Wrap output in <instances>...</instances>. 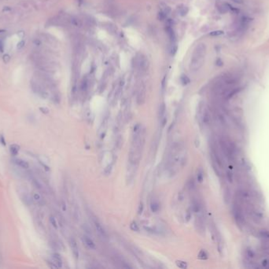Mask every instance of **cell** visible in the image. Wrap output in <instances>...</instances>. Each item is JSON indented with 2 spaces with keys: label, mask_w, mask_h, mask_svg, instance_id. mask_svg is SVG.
I'll return each mask as SVG.
<instances>
[{
  "label": "cell",
  "mask_w": 269,
  "mask_h": 269,
  "mask_svg": "<svg viewBox=\"0 0 269 269\" xmlns=\"http://www.w3.org/2000/svg\"><path fill=\"white\" fill-rule=\"evenodd\" d=\"M145 129H142L139 125L134 128L131 146L129 151V163L133 167H136L141 159L142 151L145 142Z\"/></svg>",
  "instance_id": "cell-1"
},
{
  "label": "cell",
  "mask_w": 269,
  "mask_h": 269,
  "mask_svg": "<svg viewBox=\"0 0 269 269\" xmlns=\"http://www.w3.org/2000/svg\"><path fill=\"white\" fill-rule=\"evenodd\" d=\"M206 54V46L205 44H199L192 54L190 63V69L192 71H198L203 66Z\"/></svg>",
  "instance_id": "cell-2"
},
{
  "label": "cell",
  "mask_w": 269,
  "mask_h": 269,
  "mask_svg": "<svg viewBox=\"0 0 269 269\" xmlns=\"http://www.w3.org/2000/svg\"><path fill=\"white\" fill-rule=\"evenodd\" d=\"M232 213L234 216L235 223L237 224L238 227L241 230H242L243 226H245V216H244L242 205L236 200L235 201V202L233 204Z\"/></svg>",
  "instance_id": "cell-3"
},
{
  "label": "cell",
  "mask_w": 269,
  "mask_h": 269,
  "mask_svg": "<svg viewBox=\"0 0 269 269\" xmlns=\"http://www.w3.org/2000/svg\"><path fill=\"white\" fill-rule=\"evenodd\" d=\"M31 87L32 91L37 94L39 96H40L41 98L43 99H47L48 97V93L45 90V88H43V86L39 83L38 81H35L34 80H32L31 81Z\"/></svg>",
  "instance_id": "cell-4"
},
{
  "label": "cell",
  "mask_w": 269,
  "mask_h": 269,
  "mask_svg": "<svg viewBox=\"0 0 269 269\" xmlns=\"http://www.w3.org/2000/svg\"><path fill=\"white\" fill-rule=\"evenodd\" d=\"M94 227H95L96 230H97V232L99 233V234L101 237H102L103 238H108L107 233L105 230V229L103 228V226H102V224L98 220H94Z\"/></svg>",
  "instance_id": "cell-5"
},
{
  "label": "cell",
  "mask_w": 269,
  "mask_h": 269,
  "mask_svg": "<svg viewBox=\"0 0 269 269\" xmlns=\"http://www.w3.org/2000/svg\"><path fill=\"white\" fill-rule=\"evenodd\" d=\"M146 98V88L144 85H142L138 92V95H137V102L139 104H143L145 101Z\"/></svg>",
  "instance_id": "cell-6"
},
{
  "label": "cell",
  "mask_w": 269,
  "mask_h": 269,
  "mask_svg": "<svg viewBox=\"0 0 269 269\" xmlns=\"http://www.w3.org/2000/svg\"><path fill=\"white\" fill-rule=\"evenodd\" d=\"M69 243H70V246H71L72 252L74 257L76 259H78L79 258V249H78L77 243H76V242L74 238H71Z\"/></svg>",
  "instance_id": "cell-7"
},
{
  "label": "cell",
  "mask_w": 269,
  "mask_h": 269,
  "mask_svg": "<svg viewBox=\"0 0 269 269\" xmlns=\"http://www.w3.org/2000/svg\"><path fill=\"white\" fill-rule=\"evenodd\" d=\"M82 241H83L84 244L87 247H88L89 249H96V246H95L94 242L93 240H92L91 238H90L88 236H87V235L83 236V237H82Z\"/></svg>",
  "instance_id": "cell-8"
},
{
  "label": "cell",
  "mask_w": 269,
  "mask_h": 269,
  "mask_svg": "<svg viewBox=\"0 0 269 269\" xmlns=\"http://www.w3.org/2000/svg\"><path fill=\"white\" fill-rule=\"evenodd\" d=\"M166 32H167V34H168V36L169 37V39H170L171 44L176 43V33H175L173 29H172L170 25H168L167 28H166Z\"/></svg>",
  "instance_id": "cell-9"
},
{
  "label": "cell",
  "mask_w": 269,
  "mask_h": 269,
  "mask_svg": "<svg viewBox=\"0 0 269 269\" xmlns=\"http://www.w3.org/2000/svg\"><path fill=\"white\" fill-rule=\"evenodd\" d=\"M13 162L14 163L18 166L19 167H21L22 169H28L29 168V163L24 160H21V159H14L13 160Z\"/></svg>",
  "instance_id": "cell-10"
},
{
  "label": "cell",
  "mask_w": 269,
  "mask_h": 269,
  "mask_svg": "<svg viewBox=\"0 0 269 269\" xmlns=\"http://www.w3.org/2000/svg\"><path fill=\"white\" fill-rule=\"evenodd\" d=\"M192 210L195 213H199L201 211V204L197 199H195L192 202Z\"/></svg>",
  "instance_id": "cell-11"
},
{
  "label": "cell",
  "mask_w": 269,
  "mask_h": 269,
  "mask_svg": "<svg viewBox=\"0 0 269 269\" xmlns=\"http://www.w3.org/2000/svg\"><path fill=\"white\" fill-rule=\"evenodd\" d=\"M52 259H53V262L57 266V267H61L62 266V260L61 256L58 253L52 254Z\"/></svg>",
  "instance_id": "cell-12"
},
{
  "label": "cell",
  "mask_w": 269,
  "mask_h": 269,
  "mask_svg": "<svg viewBox=\"0 0 269 269\" xmlns=\"http://www.w3.org/2000/svg\"><path fill=\"white\" fill-rule=\"evenodd\" d=\"M230 198H231V194H230V190L229 188L226 187L223 192V199L226 204H228L230 201Z\"/></svg>",
  "instance_id": "cell-13"
},
{
  "label": "cell",
  "mask_w": 269,
  "mask_h": 269,
  "mask_svg": "<svg viewBox=\"0 0 269 269\" xmlns=\"http://www.w3.org/2000/svg\"><path fill=\"white\" fill-rule=\"evenodd\" d=\"M165 111H166V106L165 104V103H162L160 107H159V118L161 119V120H162L165 115Z\"/></svg>",
  "instance_id": "cell-14"
},
{
  "label": "cell",
  "mask_w": 269,
  "mask_h": 269,
  "mask_svg": "<svg viewBox=\"0 0 269 269\" xmlns=\"http://www.w3.org/2000/svg\"><path fill=\"white\" fill-rule=\"evenodd\" d=\"M150 209L152 211V212H158L160 209L159 203L156 201H153L150 204Z\"/></svg>",
  "instance_id": "cell-15"
},
{
  "label": "cell",
  "mask_w": 269,
  "mask_h": 269,
  "mask_svg": "<svg viewBox=\"0 0 269 269\" xmlns=\"http://www.w3.org/2000/svg\"><path fill=\"white\" fill-rule=\"evenodd\" d=\"M33 197V200L38 204H44V201H43V199L42 198L41 195L40 194H37V193H35L32 196Z\"/></svg>",
  "instance_id": "cell-16"
},
{
  "label": "cell",
  "mask_w": 269,
  "mask_h": 269,
  "mask_svg": "<svg viewBox=\"0 0 269 269\" xmlns=\"http://www.w3.org/2000/svg\"><path fill=\"white\" fill-rule=\"evenodd\" d=\"M242 167L247 171L251 170V164L245 159H242Z\"/></svg>",
  "instance_id": "cell-17"
},
{
  "label": "cell",
  "mask_w": 269,
  "mask_h": 269,
  "mask_svg": "<svg viewBox=\"0 0 269 269\" xmlns=\"http://www.w3.org/2000/svg\"><path fill=\"white\" fill-rule=\"evenodd\" d=\"M178 10H179V13H180V16L185 17V16L188 13L189 9H188V7L186 6H180L178 8Z\"/></svg>",
  "instance_id": "cell-18"
},
{
  "label": "cell",
  "mask_w": 269,
  "mask_h": 269,
  "mask_svg": "<svg viewBox=\"0 0 269 269\" xmlns=\"http://www.w3.org/2000/svg\"><path fill=\"white\" fill-rule=\"evenodd\" d=\"M259 236L262 239H269V231L267 230H260L259 231Z\"/></svg>",
  "instance_id": "cell-19"
},
{
  "label": "cell",
  "mask_w": 269,
  "mask_h": 269,
  "mask_svg": "<svg viewBox=\"0 0 269 269\" xmlns=\"http://www.w3.org/2000/svg\"><path fill=\"white\" fill-rule=\"evenodd\" d=\"M203 122L205 124V125H208L210 123V114L208 112V111H205L204 114H203Z\"/></svg>",
  "instance_id": "cell-20"
},
{
  "label": "cell",
  "mask_w": 269,
  "mask_h": 269,
  "mask_svg": "<svg viewBox=\"0 0 269 269\" xmlns=\"http://www.w3.org/2000/svg\"><path fill=\"white\" fill-rule=\"evenodd\" d=\"M197 178L198 182H202L203 179H204V171L202 170V168H199L198 172H197Z\"/></svg>",
  "instance_id": "cell-21"
},
{
  "label": "cell",
  "mask_w": 269,
  "mask_h": 269,
  "mask_svg": "<svg viewBox=\"0 0 269 269\" xmlns=\"http://www.w3.org/2000/svg\"><path fill=\"white\" fill-rule=\"evenodd\" d=\"M32 182L33 185H34L37 189H39V190H43V185H41V183H40L39 181H37L35 178H32Z\"/></svg>",
  "instance_id": "cell-22"
},
{
  "label": "cell",
  "mask_w": 269,
  "mask_h": 269,
  "mask_svg": "<svg viewBox=\"0 0 269 269\" xmlns=\"http://www.w3.org/2000/svg\"><path fill=\"white\" fill-rule=\"evenodd\" d=\"M19 151V146L17 144H12L10 146V153L13 156H17Z\"/></svg>",
  "instance_id": "cell-23"
},
{
  "label": "cell",
  "mask_w": 269,
  "mask_h": 269,
  "mask_svg": "<svg viewBox=\"0 0 269 269\" xmlns=\"http://www.w3.org/2000/svg\"><path fill=\"white\" fill-rule=\"evenodd\" d=\"M198 257L199 259H201V260H206V259H208V253H206L205 250H204V249H201V250L199 252L198 255Z\"/></svg>",
  "instance_id": "cell-24"
},
{
  "label": "cell",
  "mask_w": 269,
  "mask_h": 269,
  "mask_svg": "<svg viewBox=\"0 0 269 269\" xmlns=\"http://www.w3.org/2000/svg\"><path fill=\"white\" fill-rule=\"evenodd\" d=\"M246 257L250 258V259H254L255 258V253L253 251L252 249H246Z\"/></svg>",
  "instance_id": "cell-25"
},
{
  "label": "cell",
  "mask_w": 269,
  "mask_h": 269,
  "mask_svg": "<svg viewBox=\"0 0 269 269\" xmlns=\"http://www.w3.org/2000/svg\"><path fill=\"white\" fill-rule=\"evenodd\" d=\"M130 228H131V230H133V231H136V232H139V226L137 225V223L134 221L131 223Z\"/></svg>",
  "instance_id": "cell-26"
},
{
  "label": "cell",
  "mask_w": 269,
  "mask_h": 269,
  "mask_svg": "<svg viewBox=\"0 0 269 269\" xmlns=\"http://www.w3.org/2000/svg\"><path fill=\"white\" fill-rule=\"evenodd\" d=\"M187 188L190 189V190H193L195 189V180L193 178H191L187 182Z\"/></svg>",
  "instance_id": "cell-27"
},
{
  "label": "cell",
  "mask_w": 269,
  "mask_h": 269,
  "mask_svg": "<svg viewBox=\"0 0 269 269\" xmlns=\"http://www.w3.org/2000/svg\"><path fill=\"white\" fill-rule=\"evenodd\" d=\"M180 81H181V83L183 85H188L189 83H190V79H189V78H188V77L187 76H186V75H183V76H181V78H180Z\"/></svg>",
  "instance_id": "cell-28"
},
{
  "label": "cell",
  "mask_w": 269,
  "mask_h": 269,
  "mask_svg": "<svg viewBox=\"0 0 269 269\" xmlns=\"http://www.w3.org/2000/svg\"><path fill=\"white\" fill-rule=\"evenodd\" d=\"M71 23L75 25V26H77V27H80L81 25V22L80 19L78 18H76V17H73L71 19Z\"/></svg>",
  "instance_id": "cell-29"
},
{
  "label": "cell",
  "mask_w": 269,
  "mask_h": 269,
  "mask_svg": "<svg viewBox=\"0 0 269 269\" xmlns=\"http://www.w3.org/2000/svg\"><path fill=\"white\" fill-rule=\"evenodd\" d=\"M176 264L177 265V267H179L180 268H186L187 267V264L184 261H182V260H177L176 261Z\"/></svg>",
  "instance_id": "cell-30"
},
{
  "label": "cell",
  "mask_w": 269,
  "mask_h": 269,
  "mask_svg": "<svg viewBox=\"0 0 269 269\" xmlns=\"http://www.w3.org/2000/svg\"><path fill=\"white\" fill-rule=\"evenodd\" d=\"M177 49H178V47L177 45L174 43V44H171V55H175L176 51H177Z\"/></svg>",
  "instance_id": "cell-31"
},
{
  "label": "cell",
  "mask_w": 269,
  "mask_h": 269,
  "mask_svg": "<svg viewBox=\"0 0 269 269\" xmlns=\"http://www.w3.org/2000/svg\"><path fill=\"white\" fill-rule=\"evenodd\" d=\"M166 16H167V14H166V13H165L164 11H161V12H159V13H158V17L159 20H161V21H164L165 19L166 18Z\"/></svg>",
  "instance_id": "cell-32"
},
{
  "label": "cell",
  "mask_w": 269,
  "mask_h": 269,
  "mask_svg": "<svg viewBox=\"0 0 269 269\" xmlns=\"http://www.w3.org/2000/svg\"><path fill=\"white\" fill-rule=\"evenodd\" d=\"M227 178L228 180V182L230 183L233 182V174L230 171H227Z\"/></svg>",
  "instance_id": "cell-33"
},
{
  "label": "cell",
  "mask_w": 269,
  "mask_h": 269,
  "mask_svg": "<svg viewBox=\"0 0 269 269\" xmlns=\"http://www.w3.org/2000/svg\"><path fill=\"white\" fill-rule=\"evenodd\" d=\"M50 223L52 224V226L54 227V228H57V222H56V219L54 217V216H50Z\"/></svg>",
  "instance_id": "cell-34"
},
{
  "label": "cell",
  "mask_w": 269,
  "mask_h": 269,
  "mask_svg": "<svg viewBox=\"0 0 269 269\" xmlns=\"http://www.w3.org/2000/svg\"><path fill=\"white\" fill-rule=\"evenodd\" d=\"M87 88V79H85V80H84V81H82V84H81V89H82L83 91H86Z\"/></svg>",
  "instance_id": "cell-35"
},
{
  "label": "cell",
  "mask_w": 269,
  "mask_h": 269,
  "mask_svg": "<svg viewBox=\"0 0 269 269\" xmlns=\"http://www.w3.org/2000/svg\"><path fill=\"white\" fill-rule=\"evenodd\" d=\"M25 42L24 41V40H21V41H20V42H19L18 44H17V48L18 49V50H20V49H21L24 46H25Z\"/></svg>",
  "instance_id": "cell-36"
},
{
  "label": "cell",
  "mask_w": 269,
  "mask_h": 269,
  "mask_svg": "<svg viewBox=\"0 0 269 269\" xmlns=\"http://www.w3.org/2000/svg\"><path fill=\"white\" fill-rule=\"evenodd\" d=\"M143 208H144V206H143V202H140V204H139V209H138V213H139V215L143 213Z\"/></svg>",
  "instance_id": "cell-37"
},
{
  "label": "cell",
  "mask_w": 269,
  "mask_h": 269,
  "mask_svg": "<svg viewBox=\"0 0 269 269\" xmlns=\"http://www.w3.org/2000/svg\"><path fill=\"white\" fill-rule=\"evenodd\" d=\"M221 34H223L222 31H215V32H212L209 35L213 36H219V35H221Z\"/></svg>",
  "instance_id": "cell-38"
},
{
  "label": "cell",
  "mask_w": 269,
  "mask_h": 269,
  "mask_svg": "<svg viewBox=\"0 0 269 269\" xmlns=\"http://www.w3.org/2000/svg\"><path fill=\"white\" fill-rule=\"evenodd\" d=\"M10 60V57L9 54H5V55L3 56V62H4L5 63H8Z\"/></svg>",
  "instance_id": "cell-39"
},
{
  "label": "cell",
  "mask_w": 269,
  "mask_h": 269,
  "mask_svg": "<svg viewBox=\"0 0 269 269\" xmlns=\"http://www.w3.org/2000/svg\"><path fill=\"white\" fill-rule=\"evenodd\" d=\"M34 45H35V46H37V47L40 46V45H41V41H40V40H38V39H35V40H34Z\"/></svg>",
  "instance_id": "cell-40"
},
{
  "label": "cell",
  "mask_w": 269,
  "mask_h": 269,
  "mask_svg": "<svg viewBox=\"0 0 269 269\" xmlns=\"http://www.w3.org/2000/svg\"><path fill=\"white\" fill-rule=\"evenodd\" d=\"M40 110L43 113H44V114H48V112H49V110H48V108H47V107H40Z\"/></svg>",
  "instance_id": "cell-41"
},
{
  "label": "cell",
  "mask_w": 269,
  "mask_h": 269,
  "mask_svg": "<svg viewBox=\"0 0 269 269\" xmlns=\"http://www.w3.org/2000/svg\"><path fill=\"white\" fill-rule=\"evenodd\" d=\"M232 3H235L236 4H242L243 3V0H230Z\"/></svg>",
  "instance_id": "cell-42"
},
{
  "label": "cell",
  "mask_w": 269,
  "mask_h": 269,
  "mask_svg": "<svg viewBox=\"0 0 269 269\" xmlns=\"http://www.w3.org/2000/svg\"><path fill=\"white\" fill-rule=\"evenodd\" d=\"M3 44L2 42V40H0V53H3Z\"/></svg>",
  "instance_id": "cell-43"
},
{
  "label": "cell",
  "mask_w": 269,
  "mask_h": 269,
  "mask_svg": "<svg viewBox=\"0 0 269 269\" xmlns=\"http://www.w3.org/2000/svg\"><path fill=\"white\" fill-rule=\"evenodd\" d=\"M191 218V214H190V212H187V214H186V220L187 221H189V219Z\"/></svg>",
  "instance_id": "cell-44"
},
{
  "label": "cell",
  "mask_w": 269,
  "mask_h": 269,
  "mask_svg": "<svg viewBox=\"0 0 269 269\" xmlns=\"http://www.w3.org/2000/svg\"><path fill=\"white\" fill-rule=\"evenodd\" d=\"M11 10V8H10L9 6H5L3 8V11H7V10Z\"/></svg>",
  "instance_id": "cell-45"
},
{
  "label": "cell",
  "mask_w": 269,
  "mask_h": 269,
  "mask_svg": "<svg viewBox=\"0 0 269 269\" xmlns=\"http://www.w3.org/2000/svg\"><path fill=\"white\" fill-rule=\"evenodd\" d=\"M2 32H5V31L4 30H0V33H2Z\"/></svg>",
  "instance_id": "cell-46"
}]
</instances>
